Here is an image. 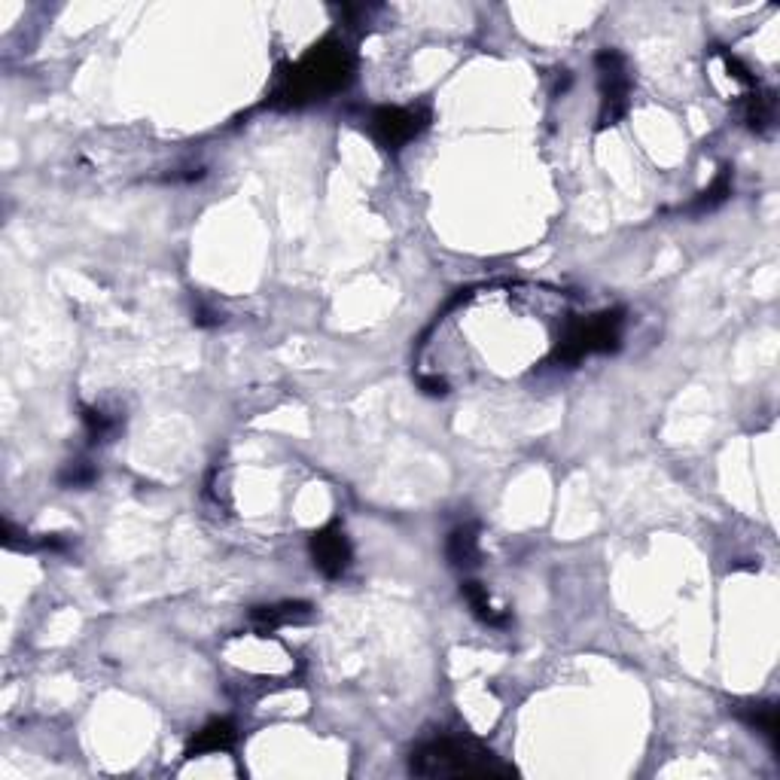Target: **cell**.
<instances>
[{"instance_id": "cell-14", "label": "cell", "mask_w": 780, "mask_h": 780, "mask_svg": "<svg viewBox=\"0 0 780 780\" xmlns=\"http://www.w3.org/2000/svg\"><path fill=\"white\" fill-rule=\"evenodd\" d=\"M95 479V470L86 464V461H77V464H71L68 470L61 473V482L64 485H74V488H83V485H89Z\"/></svg>"}, {"instance_id": "cell-8", "label": "cell", "mask_w": 780, "mask_h": 780, "mask_svg": "<svg viewBox=\"0 0 780 780\" xmlns=\"http://www.w3.org/2000/svg\"><path fill=\"white\" fill-rule=\"evenodd\" d=\"M235 744V726L229 720H214L208 723L199 735L189 741L186 756H202V753H220Z\"/></svg>"}, {"instance_id": "cell-7", "label": "cell", "mask_w": 780, "mask_h": 780, "mask_svg": "<svg viewBox=\"0 0 780 780\" xmlns=\"http://www.w3.org/2000/svg\"><path fill=\"white\" fill-rule=\"evenodd\" d=\"M448 564L458 570H473L479 564V528L476 525H461L448 534V546H445Z\"/></svg>"}, {"instance_id": "cell-5", "label": "cell", "mask_w": 780, "mask_h": 780, "mask_svg": "<svg viewBox=\"0 0 780 780\" xmlns=\"http://www.w3.org/2000/svg\"><path fill=\"white\" fill-rule=\"evenodd\" d=\"M311 558L323 576L339 579L351 567V543H348L345 531L339 525H327L323 531H317L311 537Z\"/></svg>"}, {"instance_id": "cell-1", "label": "cell", "mask_w": 780, "mask_h": 780, "mask_svg": "<svg viewBox=\"0 0 780 780\" xmlns=\"http://www.w3.org/2000/svg\"><path fill=\"white\" fill-rule=\"evenodd\" d=\"M412 771L421 777H509L512 765L470 738H433L412 753Z\"/></svg>"}, {"instance_id": "cell-2", "label": "cell", "mask_w": 780, "mask_h": 780, "mask_svg": "<svg viewBox=\"0 0 780 780\" xmlns=\"http://www.w3.org/2000/svg\"><path fill=\"white\" fill-rule=\"evenodd\" d=\"M351 71H354V64H351L348 49L336 40H327V43L314 46L284 77L278 98H284V104H305V101H314L323 95H333L348 86Z\"/></svg>"}, {"instance_id": "cell-11", "label": "cell", "mask_w": 780, "mask_h": 780, "mask_svg": "<svg viewBox=\"0 0 780 780\" xmlns=\"http://www.w3.org/2000/svg\"><path fill=\"white\" fill-rule=\"evenodd\" d=\"M253 622L259 625V631H275L281 625H290V622H299L308 616V604H272V607H256L253 613Z\"/></svg>"}, {"instance_id": "cell-4", "label": "cell", "mask_w": 780, "mask_h": 780, "mask_svg": "<svg viewBox=\"0 0 780 780\" xmlns=\"http://www.w3.org/2000/svg\"><path fill=\"white\" fill-rule=\"evenodd\" d=\"M369 125H372L375 141L384 150H400L427 128V113L409 110V107H378L372 113Z\"/></svg>"}, {"instance_id": "cell-3", "label": "cell", "mask_w": 780, "mask_h": 780, "mask_svg": "<svg viewBox=\"0 0 780 780\" xmlns=\"http://www.w3.org/2000/svg\"><path fill=\"white\" fill-rule=\"evenodd\" d=\"M598 83H601V128L616 125L628 113V95H631V74L628 61L616 49L598 52Z\"/></svg>"}, {"instance_id": "cell-12", "label": "cell", "mask_w": 780, "mask_h": 780, "mask_svg": "<svg viewBox=\"0 0 780 780\" xmlns=\"http://www.w3.org/2000/svg\"><path fill=\"white\" fill-rule=\"evenodd\" d=\"M83 424H86V436L92 445L107 442V436H113V430H116V418H110L104 409H92V406L83 409Z\"/></svg>"}, {"instance_id": "cell-9", "label": "cell", "mask_w": 780, "mask_h": 780, "mask_svg": "<svg viewBox=\"0 0 780 780\" xmlns=\"http://www.w3.org/2000/svg\"><path fill=\"white\" fill-rule=\"evenodd\" d=\"M461 592H464V598H467V604H470V610L485 622V625H491V628H500V625H506L509 622V616L503 613V610H497L494 607V601H491V595H488V589L482 582H473V579H467L464 585H461Z\"/></svg>"}, {"instance_id": "cell-6", "label": "cell", "mask_w": 780, "mask_h": 780, "mask_svg": "<svg viewBox=\"0 0 780 780\" xmlns=\"http://www.w3.org/2000/svg\"><path fill=\"white\" fill-rule=\"evenodd\" d=\"M735 717L741 720V723H747L750 729H756L768 744H771V750H780V723H777V704H771V701H750V704H741V707H735Z\"/></svg>"}, {"instance_id": "cell-13", "label": "cell", "mask_w": 780, "mask_h": 780, "mask_svg": "<svg viewBox=\"0 0 780 780\" xmlns=\"http://www.w3.org/2000/svg\"><path fill=\"white\" fill-rule=\"evenodd\" d=\"M729 195H732V180H729V168H723V174L713 180V186L704 189L698 199H695L692 211H710V208H717V205H723V202L729 199Z\"/></svg>"}, {"instance_id": "cell-10", "label": "cell", "mask_w": 780, "mask_h": 780, "mask_svg": "<svg viewBox=\"0 0 780 780\" xmlns=\"http://www.w3.org/2000/svg\"><path fill=\"white\" fill-rule=\"evenodd\" d=\"M741 116H744V122L753 128V132H765V128L774 122V95H771V92H762L759 86L750 89V92L744 95Z\"/></svg>"}]
</instances>
